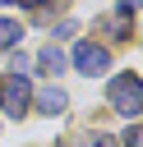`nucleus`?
I'll return each instance as SVG.
<instances>
[{"mask_svg":"<svg viewBox=\"0 0 143 147\" xmlns=\"http://www.w3.org/2000/svg\"><path fill=\"white\" fill-rule=\"evenodd\" d=\"M106 96H111V110L115 115H125V119L143 115V78L138 74H115L111 87H106Z\"/></svg>","mask_w":143,"mask_h":147,"instance_id":"1","label":"nucleus"},{"mask_svg":"<svg viewBox=\"0 0 143 147\" xmlns=\"http://www.w3.org/2000/svg\"><path fill=\"white\" fill-rule=\"evenodd\" d=\"M74 69L88 74V78H97V74L111 69V51L97 46V41H78V46H74Z\"/></svg>","mask_w":143,"mask_h":147,"instance_id":"2","label":"nucleus"},{"mask_svg":"<svg viewBox=\"0 0 143 147\" xmlns=\"http://www.w3.org/2000/svg\"><path fill=\"white\" fill-rule=\"evenodd\" d=\"M28 101H32V87H28V78L9 74V83L0 87V110L18 119V115H28Z\"/></svg>","mask_w":143,"mask_h":147,"instance_id":"3","label":"nucleus"},{"mask_svg":"<svg viewBox=\"0 0 143 147\" xmlns=\"http://www.w3.org/2000/svg\"><path fill=\"white\" fill-rule=\"evenodd\" d=\"M37 110H42V115H51V119H55V115H65V110H69L65 87H55V83H51V87H42V92H37Z\"/></svg>","mask_w":143,"mask_h":147,"instance_id":"4","label":"nucleus"},{"mask_svg":"<svg viewBox=\"0 0 143 147\" xmlns=\"http://www.w3.org/2000/svg\"><path fill=\"white\" fill-rule=\"evenodd\" d=\"M37 69H42V74H51V78H55V74H65V51H60L55 41H51V46H42V51H37Z\"/></svg>","mask_w":143,"mask_h":147,"instance_id":"5","label":"nucleus"},{"mask_svg":"<svg viewBox=\"0 0 143 147\" xmlns=\"http://www.w3.org/2000/svg\"><path fill=\"white\" fill-rule=\"evenodd\" d=\"M18 41H23V28L14 18H0V51H14Z\"/></svg>","mask_w":143,"mask_h":147,"instance_id":"6","label":"nucleus"},{"mask_svg":"<svg viewBox=\"0 0 143 147\" xmlns=\"http://www.w3.org/2000/svg\"><path fill=\"white\" fill-rule=\"evenodd\" d=\"M28 69H32V60H28V55H14V64H9V74H18V78H28Z\"/></svg>","mask_w":143,"mask_h":147,"instance_id":"7","label":"nucleus"},{"mask_svg":"<svg viewBox=\"0 0 143 147\" xmlns=\"http://www.w3.org/2000/svg\"><path fill=\"white\" fill-rule=\"evenodd\" d=\"M120 147H143V129H129V133L120 138Z\"/></svg>","mask_w":143,"mask_h":147,"instance_id":"8","label":"nucleus"},{"mask_svg":"<svg viewBox=\"0 0 143 147\" xmlns=\"http://www.w3.org/2000/svg\"><path fill=\"white\" fill-rule=\"evenodd\" d=\"M88 147H120V142H115L111 133H92V142H88Z\"/></svg>","mask_w":143,"mask_h":147,"instance_id":"9","label":"nucleus"},{"mask_svg":"<svg viewBox=\"0 0 143 147\" xmlns=\"http://www.w3.org/2000/svg\"><path fill=\"white\" fill-rule=\"evenodd\" d=\"M134 5H143V0H120V9H125V14H129V9H134Z\"/></svg>","mask_w":143,"mask_h":147,"instance_id":"10","label":"nucleus"},{"mask_svg":"<svg viewBox=\"0 0 143 147\" xmlns=\"http://www.w3.org/2000/svg\"><path fill=\"white\" fill-rule=\"evenodd\" d=\"M18 5H28V9H37V5H42V0H18Z\"/></svg>","mask_w":143,"mask_h":147,"instance_id":"11","label":"nucleus"},{"mask_svg":"<svg viewBox=\"0 0 143 147\" xmlns=\"http://www.w3.org/2000/svg\"><path fill=\"white\" fill-rule=\"evenodd\" d=\"M0 5H5V0H0Z\"/></svg>","mask_w":143,"mask_h":147,"instance_id":"12","label":"nucleus"}]
</instances>
